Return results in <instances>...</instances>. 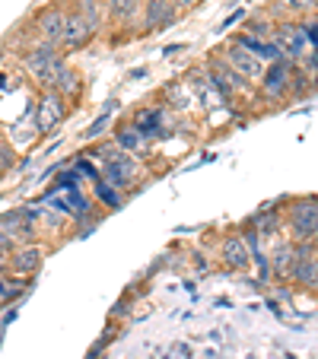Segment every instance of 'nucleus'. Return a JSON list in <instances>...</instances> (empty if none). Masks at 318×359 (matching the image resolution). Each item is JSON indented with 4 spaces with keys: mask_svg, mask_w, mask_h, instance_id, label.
Masks as SVG:
<instances>
[{
    "mask_svg": "<svg viewBox=\"0 0 318 359\" xmlns=\"http://www.w3.org/2000/svg\"><path fill=\"white\" fill-rule=\"evenodd\" d=\"M109 7V26H131V22H140V10H143V0H105Z\"/></svg>",
    "mask_w": 318,
    "mask_h": 359,
    "instance_id": "6ab92c4d",
    "label": "nucleus"
},
{
    "mask_svg": "<svg viewBox=\"0 0 318 359\" xmlns=\"http://www.w3.org/2000/svg\"><path fill=\"white\" fill-rule=\"evenodd\" d=\"M83 86H86V83H83V74H80L77 67H70V64H67V67L61 70V76L55 80V86H51V89H55V93L61 95L64 102H67L70 109H74L77 102H80V95H83Z\"/></svg>",
    "mask_w": 318,
    "mask_h": 359,
    "instance_id": "a211bd4d",
    "label": "nucleus"
},
{
    "mask_svg": "<svg viewBox=\"0 0 318 359\" xmlns=\"http://www.w3.org/2000/svg\"><path fill=\"white\" fill-rule=\"evenodd\" d=\"M67 67V57L61 55V48L45 45V41H32L22 51V70L32 76V83L39 89H51L55 80L61 76V70Z\"/></svg>",
    "mask_w": 318,
    "mask_h": 359,
    "instance_id": "f257e3e1",
    "label": "nucleus"
},
{
    "mask_svg": "<svg viewBox=\"0 0 318 359\" xmlns=\"http://www.w3.org/2000/svg\"><path fill=\"white\" fill-rule=\"evenodd\" d=\"M207 76H210V83H213V89H217L223 99H236L239 93H249V89H255V86H249V83L242 80V76H236L230 67H226V61L223 57H210L207 61Z\"/></svg>",
    "mask_w": 318,
    "mask_h": 359,
    "instance_id": "f8f14e48",
    "label": "nucleus"
},
{
    "mask_svg": "<svg viewBox=\"0 0 318 359\" xmlns=\"http://www.w3.org/2000/svg\"><path fill=\"white\" fill-rule=\"evenodd\" d=\"M220 264L232 273L245 271L251 264V251H249V242L242 238V232L223 236V242H220Z\"/></svg>",
    "mask_w": 318,
    "mask_h": 359,
    "instance_id": "4468645a",
    "label": "nucleus"
},
{
    "mask_svg": "<svg viewBox=\"0 0 318 359\" xmlns=\"http://www.w3.org/2000/svg\"><path fill=\"white\" fill-rule=\"evenodd\" d=\"M115 109H118V102L112 99V102H109V109H105V115H99V118H95V121L86 128L83 140H99V137L105 134V130H109V124H112V111H115Z\"/></svg>",
    "mask_w": 318,
    "mask_h": 359,
    "instance_id": "393cba45",
    "label": "nucleus"
},
{
    "mask_svg": "<svg viewBox=\"0 0 318 359\" xmlns=\"http://www.w3.org/2000/svg\"><path fill=\"white\" fill-rule=\"evenodd\" d=\"M41 264H45V248L39 242H26L16 245V251L7 258V273L16 280H32L41 271Z\"/></svg>",
    "mask_w": 318,
    "mask_h": 359,
    "instance_id": "9d476101",
    "label": "nucleus"
},
{
    "mask_svg": "<svg viewBox=\"0 0 318 359\" xmlns=\"http://www.w3.org/2000/svg\"><path fill=\"white\" fill-rule=\"evenodd\" d=\"M318 0H280V13L293 16V20H309L315 16Z\"/></svg>",
    "mask_w": 318,
    "mask_h": 359,
    "instance_id": "4be33fe9",
    "label": "nucleus"
},
{
    "mask_svg": "<svg viewBox=\"0 0 318 359\" xmlns=\"http://www.w3.org/2000/svg\"><path fill=\"white\" fill-rule=\"evenodd\" d=\"M70 7L86 20V26L93 29L95 35H102L109 29V7H105V0H74Z\"/></svg>",
    "mask_w": 318,
    "mask_h": 359,
    "instance_id": "f3484780",
    "label": "nucleus"
},
{
    "mask_svg": "<svg viewBox=\"0 0 318 359\" xmlns=\"http://www.w3.org/2000/svg\"><path fill=\"white\" fill-rule=\"evenodd\" d=\"M172 4H175L178 7V13H191V10H197L204 4V0H172Z\"/></svg>",
    "mask_w": 318,
    "mask_h": 359,
    "instance_id": "bb28decb",
    "label": "nucleus"
},
{
    "mask_svg": "<svg viewBox=\"0 0 318 359\" xmlns=\"http://www.w3.org/2000/svg\"><path fill=\"white\" fill-rule=\"evenodd\" d=\"M64 22H67V4H64V0H51V4L35 10V16L29 20V32L35 35V41L61 48Z\"/></svg>",
    "mask_w": 318,
    "mask_h": 359,
    "instance_id": "7ed1b4c3",
    "label": "nucleus"
},
{
    "mask_svg": "<svg viewBox=\"0 0 318 359\" xmlns=\"http://www.w3.org/2000/svg\"><path fill=\"white\" fill-rule=\"evenodd\" d=\"M178 7L172 0H143V10H140V32H166V29L175 26L178 20Z\"/></svg>",
    "mask_w": 318,
    "mask_h": 359,
    "instance_id": "9b49d317",
    "label": "nucleus"
},
{
    "mask_svg": "<svg viewBox=\"0 0 318 359\" xmlns=\"http://www.w3.org/2000/svg\"><path fill=\"white\" fill-rule=\"evenodd\" d=\"M112 140H115L118 147H121L128 156H134V159L147 156V153H150V143H153V140H147V137H143L140 130H137L134 124L128 121V118H124V121L118 124L115 130H112Z\"/></svg>",
    "mask_w": 318,
    "mask_h": 359,
    "instance_id": "2eb2a0df",
    "label": "nucleus"
},
{
    "mask_svg": "<svg viewBox=\"0 0 318 359\" xmlns=\"http://www.w3.org/2000/svg\"><path fill=\"white\" fill-rule=\"evenodd\" d=\"M95 201L105 203L109 210H118V207H121V191L112 188V184L102 182V178H95Z\"/></svg>",
    "mask_w": 318,
    "mask_h": 359,
    "instance_id": "5701e85b",
    "label": "nucleus"
},
{
    "mask_svg": "<svg viewBox=\"0 0 318 359\" xmlns=\"http://www.w3.org/2000/svg\"><path fill=\"white\" fill-rule=\"evenodd\" d=\"M274 45H277L280 57L299 64L303 55L309 51V32H305V22H277V32H274Z\"/></svg>",
    "mask_w": 318,
    "mask_h": 359,
    "instance_id": "423d86ee",
    "label": "nucleus"
},
{
    "mask_svg": "<svg viewBox=\"0 0 318 359\" xmlns=\"http://www.w3.org/2000/svg\"><path fill=\"white\" fill-rule=\"evenodd\" d=\"M232 39H236L242 48H249V51H251L255 57H261L264 64L280 61V51H277V45H274V41H267V39H255V35H249V32H236Z\"/></svg>",
    "mask_w": 318,
    "mask_h": 359,
    "instance_id": "412c9836",
    "label": "nucleus"
},
{
    "mask_svg": "<svg viewBox=\"0 0 318 359\" xmlns=\"http://www.w3.org/2000/svg\"><path fill=\"white\" fill-rule=\"evenodd\" d=\"M290 83H293V61L280 57V61L267 64L264 76L258 80V93H261L267 102L290 99Z\"/></svg>",
    "mask_w": 318,
    "mask_h": 359,
    "instance_id": "0eeeda50",
    "label": "nucleus"
},
{
    "mask_svg": "<svg viewBox=\"0 0 318 359\" xmlns=\"http://www.w3.org/2000/svg\"><path fill=\"white\" fill-rule=\"evenodd\" d=\"M290 283L305 292H318V245H296Z\"/></svg>",
    "mask_w": 318,
    "mask_h": 359,
    "instance_id": "6e6552de",
    "label": "nucleus"
},
{
    "mask_svg": "<svg viewBox=\"0 0 318 359\" xmlns=\"http://www.w3.org/2000/svg\"><path fill=\"white\" fill-rule=\"evenodd\" d=\"M220 57L226 61V67L232 70L236 76H242L249 86H258V80L264 76V70H267V64L261 61V57H255L249 51V48H242L236 39H230L223 45V51H220Z\"/></svg>",
    "mask_w": 318,
    "mask_h": 359,
    "instance_id": "39448f33",
    "label": "nucleus"
},
{
    "mask_svg": "<svg viewBox=\"0 0 318 359\" xmlns=\"http://www.w3.org/2000/svg\"><path fill=\"white\" fill-rule=\"evenodd\" d=\"M0 277H7V258H0Z\"/></svg>",
    "mask_w": 318,
    "mask_h": 359,
    "instance_id": "c756f323",
    "label": "nucleus"
},
{
    "mask_svg": "<svg viewBox=\"0 0 318 359\" xmlns=\"http://www.w3.org/2000/svg\"><path fill=\"white\" fill-rule=\"evenodd\" d=\"M178 51H185V45H169V48L163 51V55H166V57H172V55H178Z\"/></svg>",
    "mask_w": 318,
    "mask_h": 359,
    "instance_id": "cd10ccee",
    "label": "nucleus"
},
{
    "mask_svg": "<svg viewBox=\"0 0 318 359\" xmlns=\"http://www.w3.org/2000/svg\"><path fill=\"white\" fill-rule=\"evenodd\" d=\"M284 219H286L290 242L318 245V197H290Z\"/></svg>",
    "mask_w": 318,
    "mask_h": 359,
    "instance_id": "f03ea898",
    "label": "nucleus"
},
{
    "mask_svg": "<svg viewBox=\"0 0 318 359\" xmlns=\"http://www.w3.org/2000/svg\"><path fill=\"white\" fill-rule=\"evenodd\" d=\"M70 115V105L55 93V89H39V99H35V130L41 137L55 134Z\"/></svg>",
    "mask_w": 318,
    "mask_h": 359,
    "instance_id": "20e7f679",
    "label": "nucleus"
},
{
    "mask_svg": "<svg viewBox=\"0 0 318 359\" xmlns=\"http://www.w3.org/2000/svg\"><path fill=\"white\" fill-rule=\"evenodd\" d=\"M13 251H16V242L7 236V232H0V258H10Z\"/></svg>",
    "mask_w": 318,
    "mask_h": 359,
    "instance_id": "a878e982",
    "label": "nucleus"
},
{
    "mask_svg": "<svg viewBox=\"0 0 318 359\" xmlns=\"http://www.w3.org/2000/svg\"><path fill=\"white\" fill-rule=\"evenodd\" d=\"M163 118H166V111L159 109V105H156V109H153V105H143V109H137L134 115L128 118V121L134 124V128L140 130L147 140H153V137L163 130Z\"/></svg>",
    "mask_w": 318,
    "mask_h": 359,
    "instance_id": "aec40b11",
    "label": "nucleus"
},
{
    "mask_svg": "<svg viewBox=\"0 0 318 359\" xmlns=\"http://www.w3.org/2000/svg\"><path fill=\"white\" fill-rule=\"evenodd\" d=\"M293 255H296V242H290V238H277L271 255H267L271 273L280 280H286V283H290V271H293Z\"/></svg>",
    "mask_w": 318,
    "mask_h": 359,
    "instance_id": "dca6fc26",
    "label": "nucleus"
},
{
    "mask_svg": "<svg viewBox=\"0 0 318 359\" xmlns=\"http://www.w3.org/2000/svg\"><path fill=\"white\" fill-rule=\"evenodd\" d=\"M16 163H20V153H16V147L7 140V134H0V175L13 172Z\"/></svg>",
    "mask_w": 318,
    "mask_h": 359,
    "instance_id": "b1692460",
    "label": "nucleus"
},
{
    "mask_svg": "<svg viewBox=\"0 0 318 359\" xmlns=\"http://www.w3.org/2000/svg\"><path fill=\"white\" fill-rule=\"evenodd\" d=\"M239 20H242V10H239V13H232V16H230V20H226V22H223V29H230V26H232V22H239Z\"/></svg>",
    "mask_w": 318,
    "mask_h": 359,
    "instance_id": "c85d7f7f",
    "label": "nucleus"
},
{
    "mask_svg": "<svg viewBox=\"0 0 318 359\" xmlns=\"http://www.w3.org/2000/svg\"><path fill=\"white\" fill-rule=\"evenodd\" d=\"M93 39H95V32L86 26V20L67 4V22H64V35H61V55L64 57L77 55V51H83Z\"/></svg>",
    "mask_w": 318,
    "mask_h": 359,
    "instance_id": "ddd939ff",
    "label": "nucleus"
},
{
    "mask_svg": "<svg viewBox=\"0 0 318 359\" xmlns=\"http://www.w3.org/2000/svg\"><path fill=\"white\" fill-rule=\"evenodd\" d=\"M39 217H41V210H26V207L7 210V213H0V232H7L16 245H26L39 232Z\"/></svg>",
    "mask_w": 318,
    "mask_h": 359,
    "instance_id": "1a4fd4ad",
    "label": "nucleus"
}]
</instances>
